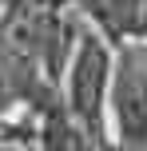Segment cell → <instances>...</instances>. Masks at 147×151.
Wrapping results in <instances>:
<instances>
[{
	"label": "cell",
	"mask_w": 147,
	"mask_h": 151,
	"mask_svg": "<svg viewBox=\"0 0 147 151\" xmlns=\"http://www.w3.org/2000/svg\"><path fill=\"white\" fill-rule=\"evenodd\" d=\"M108 119L115 151H147V40L115 44Z\"/></svg>",
	"instance_id": "2"
},
{
	"label": "cell",
	"mask_w": 147,
	"mask_h": 151,
	"mask_svg": "<svg viewBox=\"0 0 147 151\" xmlns=\"http://www.w3.org/2000/svg\"><path fill=\"white\" fill-rule=\"evenodd\" d=\"M111 68H115V44L100 28H84L76 36V48L68 56V88H64V107L68 115L100 139L103 147H115L108 119V96H111Z\"/></svg>",
	"instance_id": "1"
}]
</instances>
